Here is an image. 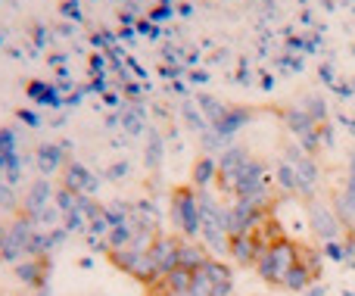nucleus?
I'll return each instance as SVG.
<instances>
[{"label":"nucleus","mask_w":355,"mask_h":296,"mask_svg":"<svg viewBox=\"0 0 355 296\" xmlns=\"http://www.w3.org/2000/svg\"><path fill=\"white\" fill-rule=\"evenodd\" d=\"M296 262H300V243L290 241V237H284V241H277L275 247H268L262 256H259L256 275L265 281V284L281 287L284 278L290 275V268H293Z\"/></svg>","instance_id":"nucleus-1"},{"label":"nucleus","mask_w":355,"mask_h":296,"mask_svg":"<svg viewBox=\"0 0 355 296\" xmlns=\"http://www.w3.org/2000/svg\"><path fill=\"white\" fill-rule=\"evenodd\" d=\"M168 218L184 241H200V203L193 187H175L168 197Z\"/></svg>","instance_id":"nucleus-2"},{"label":"nucleus","mask_w":355,"mask_h":296,"mask_svg":"<svg viewBox=\"0 0 355 296\" xmlns=\"http://www.w3.org/2000/svg\"><path fill=\"white\" fill-rule=\"evenodd\" d=\"M306 216H309V231H312V237H318L321 243L343 241L346 237V228H343V222H340V216L334 212V203H324V200H318V197H309Z\"/></svg>","instance_id":"nucleus-3"},{"label":"nucleus","mask_w":355,"mask_h":296,"mask_svg":"<svg viewBox=\"0 0 355 296\" xmlns=\"http://www.w3.org/2000/svg\"><path fill=\"white\" fill-rule=\"evenodd\" d=\"M218 290H234V272L218 259H209L202 268L193 272V284L190 293L193 296H212Z\"/></svg>","instance_id":"nucleus-4"},{"label":"nucleus","mask_w":355,"mask_h":296,"mask_svg":"<svg viewBox=\"0 0 355 296\" xmlns=\"http://www.w3.org/2000/svg\"><path fill=\"white\" fill-rule=\"evenodd\" d=\"M284 162H290L293 166V172L300 175V184H302V197H315V191H318V181H321V168L318 162H315V156H309L302 147H287V153H284Z\"/></svg>","instance_id":"nucleus-5"},{"label":"nucleus","mask_w":355,"mask_h":296,"mask_svg":"<svg viewBox=\"0 0 355 296\" xmlns=\"http://www.w3.org/2000/svg\"><path fill=\"white\" fill-rule=\"evenodd\" d=\"M60 187L78 193V197H94L97 187H100V178L94 172H87L81 162H69V166L62 168V184Z\"/></svg>","instance_id":"nucleus-6"},{"label":"nucleus","mask_w":355,"mask_h":296,"mask_svg":"<svg viewBox=\"0 0 355 296\" xmlns=\"http://www.w3.org/2000/svg\"><path fill=\"white\" fill-rule=\"evenodd\" d=\"M69 150H72V143L62 141V143H41L35 153L37 159V168H41V178H50V175L62 172V168L69 166Z\"/></svg>","instance_id":"nucleus-7"},{"label":"nucleus","mask_w":355,"mask_h":296,"mask_svg":"<svg viewBox=\"0 0 355 296\" xmlns=\"http://www.w3.org/2000/svg\"><path fill=\"white\" fill-rule=\"evenodd\" d=\"M178 250H181V237H168V234H159L156 243L150 247V259H153L159 278H166L172 268H178Z\"/></svg>","instance_id":"nucleus-8"},{"label":"nucleus","mask_w":355,"mask_h":296,"mask_svg":"<svg viewBox=\"0 0 355 296\" xmlns=\"http://www.w3.org/2000/svg\"><path fill=\"white\" fill-rule=\"evenodd\" d=\"M268 247H262V243L256 241L252 234H237V237H231V243H227V256H231L237 265H246V268H256V262H259V256L265 253Z\"/></svg>","instance_id":"nucleus-9"},{"label":"nucleus","mask_w":355,"mask_h":296,"mask_svg":"<svg viewBox=\"0 0 355 296\" xmlns=\"http://www.w3.org/2000/svg\"><path fill=\"white\" fill-rule=\"evenodd\" d=\"M16 278L22 281L25 287H47V278H50V259H22L16 262Z\"/></svg>","instance_id":"nucleus-10"},{"label":"nucleus","mask_w":355,"mask_h":296,"mask_svg":"<svg viewBox=\"0 0 355 296\" xmlns=\"http://www.w3.org/2000/svg\"><path fill=\"white\" fill-rule=\"evenodd\" d=\"M53 203V187H50L47 178H37L35 184L28 187V197H25V216L35 218L41 209H47V206Z\"/></svg>","instance_id":"nucleus-11"},{"label":"nucleus","mask_w":355,"mask_h":296,"mask_svg":"<svg viewBox=\"0 0 355 296\" xmlns=\"http://www.w3.org/2000/svg\"><path fill=\"white\" fill-rule=\"evenodd\" d=\"M215 181H218V159H215V156H202V159H196L193 172H190V184H193V191H212Z\"/></svg>","instance_id":"nucleus-12"},{"label":"nucleus","mask_w":355,"mask_h":296,"mask_svg":"<svg viewBox=\"0 0 355 296\" xmlns=\"http://www.w3.org/2000/svg\"><path fill=\"white\" fill-rule=\"evenodd\" d=\"M209 259H212V256H209V250L202 247L200 241H184V237H181V250H178V265H181V268H190V272H196V268H202Z\"/></svg>","instance_id":"nucleus-13"},{"label":"nucleus","mask_w":355,"mask_h":296,"mask_svg":"<svg viewBox=\"0 0 355 296\" xmlns=\"http://www.w3.org/2000/svg\"><path fill=\"white\" fill-rule=\"evenodd\" d=\"M250 119H252V110H246V106H243V110H240V106H231V110H227V116L221 119L218 125H212V131L231 141L240 128H246V125H250Z\"/></svg>","instance_id":"nucleus-14"},{"label":"nucleus","mask_w":355,"mask_h":296,"mask_svg":"<svg viewBox=\"0 0 355 296\" xmlns=\"http://www.w3.org/2000/svg\"><path fill=\"white\" fill-rule=\"evenodd\" d=\"M275 181H277V187H281L284 197H302L300 175L293 172V166H290V162H281V166L275 168Z\"/></svg>","instance_id":"nucleus-15"},{"label":"nucleus","mask_w":355,"mask_h":296,"mask_svg":"<svg viewBox=\"0 0 355 296\" xmlns=\"http://www.w3.org/2000/svg\"><path fill=\"white\" fill-rule=\"evenodd\" d=\"M321 253H324V259L337 262V265H343V262H355V241L352 237H343V241H331L321 247Z\"/></svg>","instance_id":"nucleus-16"},{"label":"nucleus","mask_w":355,"mask_h":296,"mask_svg":"<svg viewBox=\"0 0 355 296\" xmlns=\"http://www.w3.org/2000/svg\"><path fill=\"white\" fill-rule=\"evenodd\" d=\"M190 284H193V272H190V268H181V265L172 268V272L159 281V287L168 293H187Z\"/></svg>","instance_id":"nucleus-17"},{"label":"nucleus","mask_w":355,"mask_h":296,"mask_svg":"<svg viewBox=\"0 0 355 296\" xmlns=\"http://www.w3.org/2000/svg\"><path fill=\"white\" fill-rule=\"evenodd\" d=\"M196 106H200V110H202V116H206L209 128H212V125H218L221 119L227 116V110H231V106H225V103H221V100L209 97V94H200V97H196Z\"/></svg>","instance_id":"nucleus-18"},{"label":"nucleus","mask_w":355,"mask_h":296,"mask_svg":"<svg viewBox=\"0 0 355 296\" xmlns=\"http://www.w3.org/2000/svg\"><path fill=\"white\" fill-rule=\"evenodd\" d=\"M312 284H315L312 272H309L306 265H300V262H296V265L290 268V275L284 278V284H281V287H284V290H296V293H300V290H309Z\"/></svg>","instance_id":"nucleus-19"},{"label":"nucleus","mask_w":355,"mask_h":296,"mask_svg":"<svg viewBox=\"0 0 355 296\" xmlns=\"http://www.w3.org/2000/svg\"><path fill=\"white\" fill-rule=\"evenodd\" d=\"M28 97L35 100L37 106H62L60 94H56L53 85H41V81H35V85L28 87Z\"/></svg>","instance_id":"nucleus-20"},{"label":"nucleus","mask_w":355,"mask_h":296,"mask_svg":"<svg viewBox=\"0 0 355 296\" xmlns=\"http://www.w3.org/2000/svg\"><path fill=\"white\" fill-rule=\"evenodd\" d=\"M122 125H125V131H128V134L137 137L144 128H147V116H144L141 106H128V110L122 112Z\"/></svg>","instance_id":"nucleus-21"},{"label":"nucleus","mask_w":355,"mask_h":296,"mask_svg":"<svg viewBox=\"0 0 355 296\" xmlns=\"http://www.w3.org/2000/svg\"><path fill=\"white\" fill-rule=\"evenodd\" d=\"M181 112H184V122H187L190 125V128H193L196 131V134H206V131H209V122H206V116H202V110H200V106H196V103H184L181 106Z\"/></svg>","instance_id":"nucleus-22"},{"label":"nucleus","mask_w":355,"mask_h":296,"mask_svg":"<svg viewBox=\"0 0 355 296\" xmlns=\"http://www.w3.org/2000/svg\"><path fill=\"white\" fill-rule=\"evenodd\" d=\"M300 106H302V110H306L318 125H327V103H324V97H318V94H309V97L302 100Z\"/></svg>","instance_id":"nucleus-23"},{"label":"nucleus","mask_w":355,"mask_h":296,"mask_svg":"<svg viewBox=\"0 0 355 296\" xmlns=\"http://www.w3.org/2000/svg\"><path fill=\"white\" fill-rule=\"evenodd\" d=\"M162 150H166V147H162V137L153 131V134H150V147H147V153H144V166H147L150 172H156V168H159Z\"/></svg>","instance_id":"nucleus-24"},{"label":"nucleus","mask_w":355,"mask_h":296,"mask_svg":"<svg viewBox=\"0 0 355 296\" xmlns=\"http://www.w3.org/2000/svg\"><path fill=\"white\" fill-rule=\"evenodd\" d=\"M62 228H66L69 234H78V231H85V234H87V216L78 209V206H75L69 216H62Z\"/></svg>","instance_id":"nucleus-25"},{"label":"nucleus","mask_w":355,"mask_h":296,"mask_svg":"<svg viewBox=\"0 0 355 296\" xmlns=\"http://www.w3.org/2000/svg\"><path fill=\"white\" fill-rule=\"evenodd\" d=\"M53 206L62 212V216H69V212L78 206V193L66 191V187H60V191H53Z\"/></svg>","instance_id":"nucleus-26"},{"label":"nucleus","mask_w":355,"mask_h":296,"mask_svg":"<svg viewBox=\"0 0 355 296\" xmlns=\"http://www.w3.org/2000/svg\"><path fill=\"white\" fill-rule=\"evenodd\" d=\"M128 168H131V166L122 159V162H116V166H110V172H106V178H110V181H122L125 175H128Z\"/></svg>","instance_id":"nucleus-27"},{"label":"nucleus","mask_w":355,"mask_h":296,"mask_svg":"<svg viewBox=\"0 0 355 296\" xmlns=\"http://www.w3.org/2000/svg\"><path fill=\"white\" fill-rule=\"evenodd\" d=\"M318 141H321V150L334 147V128L331 125H318Z\"/></svg>","instance_id":"nucleus-28"},{"label":"nucleus","mask_w":355,"mask_h":296,"mask_svg":"<svg viewBox=\"0 0 355 296\" xmlns=\"http://www.w3.org/2000/svg\"><path fill=\"white\" fill-rule=\"evenodd\" d=\"M147 296H193V293H168V290H162V287L159 284H156V287H147Z\"/></svg>","instance_id":"nucleus-29"},{"label":"nucleus","mask_w":355,"mask_h":296,"mask_svg":"<svg viewBox=\"0 0 355 296\" xmlns=\"http://www.w3.org/2000/svg\"><path fill=\"white\" fill-rule=\"evenodd\" d=\"M19 119H22V122H28V125H41V116H37V112H28V110L19 112Z\"/></svg>","instance_id":"nucleus-30"},{"label":"nucleus","mask_w":355,"mask_h":296,"mask_svg":"<svg viewBox=\"0 0 355 296\" xmlns=\"http://www.w3.org/2000/svg\"><path fill=\"white\" fill-rule=\"evenodd\" d=\"M309 296H327V287L324 284H321V281H315V284L312 287H309V290H306Z\"/></svg>","instance_id":"nucleus-31"},{"label":"nucleus","mask_w":355,"mask_h":296,"mask_svg":"<svg viewBox=\"0 0 355 296\" xmlns=\"http://www.w3.org/2000/svg\"><path fill=\"white\" fill-rule=\"evenodd\" d=\"M6 237H10V228H0V256H3V250H6Z\"/></svg>","instance_id":"nucleus-32"},{"label":"nucleus","mask_w":355,"mask_h":296,"mask_svg":"<svg viewBox=\"0 0 355 296\" xmlns=\"http://www.w3.org/2000/svg\"><path fill=\"white\" fill-rule=\"evenodd\" d=\"M35 296H50V287H41V290H37Z\"/></svg>","instance_id":"nucleus-33"},{"label":"nucleus","mask_w":355,"mask_h":296,"mask_svg":"<svg viewBox=\"0 0 355 296\" xmlns=\"http://www.w3.org/2000/svg\"><path fill=\"white\" fill-rule=\"evenodd\" d=\"M212 296H234V290H218V293H212Z\"/></svg>","instance_id":"nucleus-34"},{"label":"nucleus","mask_w":355,"mask_h":296,"mask_svg":"<svg viewBox=\"0 0 355 296\" xmlns=\"http://www.w3.org/2000/svg\"><path fill=\"white\" fill-rule=\"evenodd\" d=\"M343 296H355V290H346V293H343Z\"/></svg>","instance_id":"nucleus-35"}]
</instances>
